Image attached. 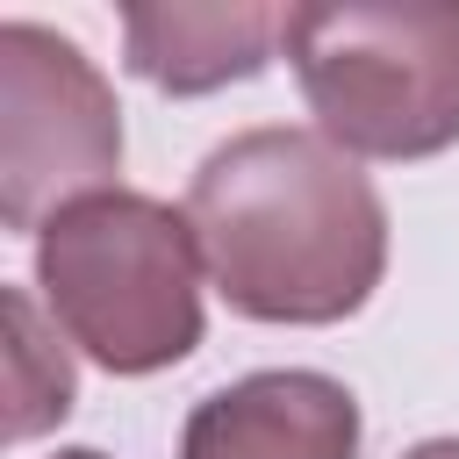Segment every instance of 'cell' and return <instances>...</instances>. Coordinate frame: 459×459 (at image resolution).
<instances>
[{"label":"cell","mask_w":459,"mask_h":459,"mask_svg":"<svg viewBox=\"0 0 459 459\" xmlns=\"http://www.w3.org/2000/svg\"><path fill=\"white\" fill-rule=\"evenodd\" d=\"M179 459H359V402L308 366L251 373L194 402Z\"/></svg>","instance_id":"5b68a950"},{"label":"cell","mask_w":459,"mask_h":459,"mask_svg":"<svg viewBox=\"0 0 459 459\" xmlns=\"http://www.w3.org/2000/svg\"><path fill=\"white\" fill-rule=\"evenodd\" d=\"M0 316H7V437L29 445L72 416V359L43 330V316L22 287L0 294Z\"/></svg>","instance_id":"52a82bcc"},{"label":"cell","mask_w":459,"mask_h":459,"mask_svg":"<svg viewBox=\"0 0 459 459\" xmlns=\"http://www.w3.org/2000/svg\"><path fill=\"white\" fill-rule=\"evenodd\" d=\"M215 294L251 323H344L387 273V201L323 129H244L186 186Z\"/></svg>","instance_id":"6da1fadb"},{"label":"cell","mask_w":459,"mask_h":459,"mask_svg":"<svg viewBox=\"0 0 459 459\" xmlns=\"http://www.w3.org/2000/svg\"><path fill=\"white\" fill-rule=\"evenodd\" d=\"M122 108L93 57L43 29L0 22V222L43 237L65 208L115 194Z\"/></svg>","instance_id":"277c9868"},{"label":"cell","mask_w":459,"mask_h":459,"mask_svg":"<svg viewBox=\"0 0 459 459\" xmlns=\"http://www.w3.org/2000/svg\"><path fill=\"white\" fill-rule=\"evenodd\" d=\"M287 43V7L258 0H172L122 7V65L158 93H215L230 79H258Z\"/></svg>","instance_id":"8992f818"},{"label":"cell","mask_w":459,"mask_h":459,"mask_svg":"<svg viewBox=\"0 0 459 459\" xmlns=\"http://www.w3.org/2000/svg\"><path fill=\"white\" fill-rule=\"evenodd\" d=\"M57 459H108V452H86V445H72V452H57Z\"/></svg>","instance_id":"9c48e42d"},{"label":"cell","mask_w":459,"mask_h":459,"mask_svg":"<svg viewBox=\"0 0 459 459\" xmlns=\"http://www.w3.org/2000/svg\"><path fill=\"white\" fill-rule=\"evenodd\" d=\"M280 50L308 115L351 158H437L459 143V0L287 7Z\"/></svg>","instance_id":"3957f363"},{"label":"cell","mask_w":459,"mask_h":459,"mask_svg":"<svg viewBox=\"0 0 459 459\" xmlns=\"http://www.w3.org/2000/svg\"><path fill=\"white\" fill-rule=\"evenodd\" d=\"M201 244L186 208L151 194H93L36 237L50 323L108 373H158L201 344Z\"/></svg>","instance_id":"7a4b0ae2"},{"label":"cell","mask_w":459,"mask_h":459,"mask_svg":"<svg viewBox=\"0 0 459 459\" xmlns=\"http://www.w3.org/2000/svg\"><path fill=\"white\" fill-rule=\"evenodd\" d=\"M402 459H459V437H423V445L402 452Z\"/></svg>","instance_id":"ba28073f"}]
</instances>
